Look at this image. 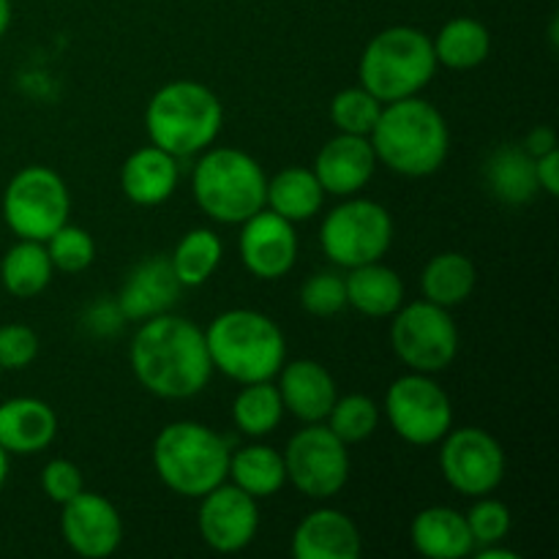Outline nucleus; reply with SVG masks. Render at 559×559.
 I'll return each instance as SVG.
<instances>
[{
  "instance_id": "34",
  "label": "nucleus",
  "mask_w": 559,
  "mask_h": 559,
  "mask_svg": "<svg viewBox=\"0 0 559 559\" xmlns=\"http://www.w3.org/2000/svg\"><path fill=\"white\" fill-rule=\"evenodd\" d=\"M380 98L371 96V93L360 85L344 87V91H338L331 102V123L336 126L342 134L369 136L377 118H380Z\"/></svg>"
},
{
  "instance_id": "10",
  "label": "nucleus",
  "mask_w": 559,
  "mask_h": 559,
  "mask_svg": "<svg viewBox=\"0 0 559 559\" xmlns=\"http://www.w3.org/2000/svg\"><path fill=\"white\" fill-rule=\"evenodd\" d=\"M391 344L396 358L409 371L440 374L459 355V328L451 309L420 298L402 304V309L393 314Z\"/></svg>"
},
{
  "instance_id": "24",
  "label": "nucleus",
  "mask_w": 559,
  "mask_h": 559,
  "mask_svg": "<svg viewBox=\"0 0 559 559\" xmlns=\"http://www.w3.org/2000/svg\"><path fill=\"white\" fill-rule=\"evenodd\" d=\"M344 289H347V306L371 320L393 317L404 304L402 276L393 267L382 265V260L349 267L344 276Z\"/></svg>"
},
{
  "instance_id": "12",
  "label": "nucleus",
  "mask_w": 559,
  "mask_h": 559,
  "mask_svg": "<svg viewBox=\"0 0 559 559\" xmlns=\"http://www.w3.org/2000/svg\"><path fill=\"white\" fill-rule=\"evenodd\" d=\"M287 480L309 500H331L349 480L347 445L322 424H306L284 448Z\"/></svg>"
},
{
  "instance_id": "5",
  "label": "nucleus",
  "mask_w": 559,
  "mask_h": 559,
  "mask_svg": "<svg viewBox=\"0 0 559 559\" xmlns=\"http://www.w3.org/2000/svg\"><path fill=\"white\" fill-rule=\"evenodd\" d=\"M229 456V442L197 420L167 424L153 440V469L158 480L189 500H200L227 480Z\"/></svg>"
},
{
  "instance_id": "18",
  "label": "nucleus",
  "mask_w": 559,
  "mask_h": 559,
  "mask_svg": "<svg viewBox=\"0 0 559 559\" xmlns=\"http://www.w3.org/2000/svg\"><path fill=\"white\" fill-rule=\"evenodd\" d=\"M278 396H282L284 413L298 418L300 424H322L331 413L333 402L338 399L336 380L322 364L311 358L284 360L278 369Z\"/></svg>"
},
{
  "instance_id": "25",
  "label": "nucleus",
  "mask_w": 559,
  "mask_h": 559,
  "mask_svg": "<svg viewBox=\"0 0 559 559\" xmlns=\"http://www.w3.org/2000/svg\"><path fill=\"white\" fill-rule=\"evenodd\" d=\"M484 183L502 205H527L538 194L535 158L522 145H500L484 164Z\"/></svg>"
},
{
  "instance_id": "20",
  "label": "nucleus",
  "mask_w": 559,
  "mask_h": 559,
  "mask_svg": "<svg viewBox=\"0 0 559 559\" xmlns=\"http://www.w3.org/2000/svg\"><path fill=\"white\" fill-rule=\"evenodd\" d=\"M360 549L358 524L336 508H317L304 516L289 546L295 559H358Z\"/></svg>"
},
{
  "instance_id": "13",
  "label": "nucleus",
  "mask_w": 559,
  "mask_h": 559,
  "mask_svg": "<svg viewBox=\"0 0 559 559\" xmlns=\"http://www.w3.org/2000/svg\"><path fill=\"white\" fill-rule=\"evenodd\" d=\"M506 451L500 440L478 426L451 429L440 440V473L464 497L495 495L506 478Z\"/></svg>"
},
{
  "instance_id": "41",
  "label": "nucleus",
  "mask_w": 559,
  "mask_h": 559,
  "mask_svg": "<svg viewBox=\"0 0 559 559\" xmlns=\"http://www.w3.org/2000/svg\"><path fill=\"white\" fill-rule=\"evenodd\" d=\"M535 178H538V189L546 191L549 197L559 194V151L544 153L535 158Z\"/></svg>"
},
{
  "instance_id": "36",
  "label": "nucleus",
  "mask_w": 559,
  "mask_h": 559,
  "mask_svg": "<svg viewBox=\"0 0 559 559\" xmlns=\"http://www.w3.org/2000/svg\"><path fill=\"white\" fill-rule=\"evenodd\" d=\"M464 519H467V527L469 533H473L475 549H480V546L502 544V540L508 538V533H511V524H513L511 511H508L506 502L495 500L491 495L475 497L473 508L464 513Z\"/></svg>"
},
{
  "instance_id": "8",
  "label": "nucleus",
  "mask_w": 559,
  "mask_h": 559,
  "mask_svg": "<svg viewBox=\"0 0 559 559\" xmlns=\"http://www.w3.org/2000/svg\"><path fill=\"white\" fill-rule=\"evenodd\" d=\"M3 222L16 238L47 240L55 229L69 222L71 194L66 180L44 164L22 167L5 183L3 191Z\"/></svg>"
},
{
  "instance_id": "6",
  "label": "nucleus",
  "mask_w": 559,
  "mask_h": 559,
  "mask_svg": "<svg viewBox=\"0 0 559 559\" xmlns=\"http://www.w3.org/2000/svg\"><path fill=\"white\" fill-rule=\"evenodd\" d=\"M267 178L254 156L238 147H207L191 169L194 202L218 224H243L265 207Z\"/></svg>"
},
{
  "instance_id": "4",
  "label": "nucleus",
  "mask_w": 559,
  "mask_h": 559,
  "mask_svg": "<svg viewBox=\"0 0 559 559\" xmlns=\"http://www.w3.org/2000/svg\"><path fill=\"white\" fill-rule=\"evenodd\" d=\"M224 107L216 93L197 80H173L158 87L145 107V129L153 145L175 158L200 156L216 142Z\"/></svg>"
},
{
  "instance_id": "1",
  "label": "nucleus",
  "mask_w": 559,
  "mask_h": 559,
  "mask_svg": "<svg viewBox=\"0 0 559 559\" xmlns=\"http://www.w3.org/2000/svg\"><path fill=\"white\" fill-rule=\"evenodd\" d=\"M129 360L136 382L169 402L194 399L205 391L213 374L205 331L169 311L142 320L131 338Z\"/></svg>"
},
{
  "instance_id": "27",
  "label": "nucleus",
  "mask_w": 559,
  "mask_h": 559,
  "mask_svg": "<svg viewBox=\"0 0 559 559\" xmlns=\"http://www.w3.org/2000/svg\"><path fill=\"white\" fill-rule=\"evenodd\" d=\"M227 478L254 500H267L284 489L287 467H284V456L276 448L251 442V445H243L229 456Z\"/></svg>"
},
{
  "instance_id": "43",
  "label": "nucleus",
  "mask_w": 559,
  "mask_h": 559,
  "mask_svg": "<svg viewBox=\"0 0 559 559\" xmlns=\"http://www.w3.org/2000/svg\"><path fill=\"white\" fill-rule=\"evenodd\" d=\"M473 555H478V559H519L516 551H511V549H502L500 544L480 546V549H475Z\"/></svg>"
},
{
  "instance_id": "44",
  "label": "nucleus",
  "mask_w": 559,
  "mask_h": 559,
  "mask_svg": "<svg viewBox=\"0 0 559 559\" xmlns=\"http://www.w3.org/2000/svg\"><path fill=\"white\" fill-rule=\"evenodd\" d=\"M11 25V0H0V38L5 36Z\"/></svg>"
},
{
  "instance_id": "31",
  "label": "nucleus",
  "mask_w": 559,
  "mask_h": 559,
  "mask_svg": "<svg viewBox=\"0 0 559 559\" xmlns=\"http://www.w3.org/2000/svg\"><path fill=\"white\" fill-rule=\"evenodd\" d=\"M224 257V243L213 229L197 227L178 240L175 251L169 254L175 276L180 287H202L218 271Z\"/></svg>"
},
{
  "instance_id": "22",
  "label": "nucleus",
  "mask_w": 559,
  "mask_h": 559,
  "mask_svg": "<svg viewBox=\"0 0 559 559\" xmlns=\"http://www.w3.org/2000/svg\"><path fill=\"white\" fill-rule=\"evenodd\" d=\"M180 183L178 158L158 145H145L131 153L120 167V189L134 205L153 207L167 202Z\"/></svg>"
},
{
  "instance_id": "32",
  "label": "nucleus",
  "mask_w": 559,
  "mask_h": 559,
  "mask_svg": "<svg viewBox=\"0 0 559 559\" xmlns=\"http://www.w3.org/2000/svg\"><path fill=\"white\" fill-rule=\"evenodd\" d=\"M284 418V404L278 396V388L273 380L249 382L240 388V393L233 402V420L240 429V435L260 440L276 431V426Z\"/></svg>"
},
{
  "instance_id": "15",
  "label": "nucleus",
  "mask_w": 559,
  "mask_h": 559,
  "mask_svg": "<svg viewBox=\"0 0 559 559\" xmlns=\"http://www.w3.org/2000/svg\"><path fill=\"white\" fill-rule=\"evenodd\" d=\"M238 251L240 262L254 278H262V282L284 278L298 262L295 224L273 213L271 207H262L240 224Z\"/></svg>"
},
{
  "instance_id": "19",
  "label": "nucleus",
  "mask_w": 559,
  "mask_h": 559,
  "mask_svg": "<svg viewBox=\"0 0 559 559\" xmlns=\"http://www.w3.org/2000/svg\"><path fill=\"white\" fill-rule=\"evenodd\" d=\"M180 289L183 287L169 265V257L153 254L131 267L115 300L126 320L142 322L173 309L180 298Z\"/></svg>"
},
{
  "instance_id": "23",
  "label": "nucleus",
  "mask_w": 559,
  "mask_h": 559,
  "mask_svg": "<svg viewBox=\"0 0 559 559\" xmlns=\"http://www.w3.org/2000/svg\"><path fill=\"white\" fill-rule=\"evenodd\" d=\"M409 538H413L415 551L429 559H462L473 555L475 549L464 513L448 506H431L415 513L409 524Z\"/></svg>"
},
{
  "instance_id": "38",
  "label": "nucleus",
  "mask_w": 559,
  "mask_h": 559,
  "mask_svg": "<svg viewBox=\"0 0 559 559\" xmlns=\"http://www.w3.org/2000/svg\"><path fill=\"white\" fill-rule=\"evenodd\" d=\"M38 355V336L33 328L11 322L0 325V369L20 371L36 360Z\"/></svg>"
},
{
  "instance_id": "9",
  "label": "nucleus",
  "mask_w": 559,
  "mask_h": 559,
  "mask_svg": "<svg viewBox=\"0 0 559 559\" xmlns=\"http://www.w3.org/2000/svg\"><path fill=\"white\" fill-rule=\"evenodd\" d=\"M320 243L328 260L344 271L369 265L391 249L393 218L380 202L353 194L322 218Z\"/></svg>"
},
{
  "instance_id": "17",
  "label": "nucleus",
  "mask_w": 559,
  "mask_h": 559,
  "mask_svg": "<svg viewBox=\"0 0 559 559\" xmlns=\"http://www.w3.org/2000/svg\"><path fill=\"white\" fill-rule=\"evenodd\" d=\"M314 175L320 180L322 191L333 197H353L369 186L374 178L377 156L369 136L342 134L338 131L333 140L320 147L314 158Z\"/></svg>"
},
{
  "instance_id": "42",
  "label": "nucleus",
  "mask_w": 559,
  "mask_h": 559,
  "mask_svg": "<svg viewBox=\"0 0 559 559\" xmlns=\"http://www.w3.org/2000/svg\"><path fill=\"white\" fill-rule=\"evenodd\" d=\"M522 147H524V151H527L533 158L544 156V153H549V151H555V147H557V134H555V129H551V126H535V129L530 131L527 136H524Z\"/></svg>"
},
{
  "instance_id": "30",
  "label": "nucleus",
  "mask_w": 559,
  "mask_h": 559,
  "mask_svg": "<svg viewBox=\"0 0 559 559\" xmlns=\"http://www.w3.org/2000/svg\"><path fill=\"white\" fill-rule=\"evenodd\" d=\"M52 260L41 240H16L0 260V282L14 298H36L52 282Z\"/></svg>"
},
{
  "instance_id": "16",
  "label": "nucleus",
  "mask_w": 559,
  "mask_h": 559,
  "mask_svg": "<svg viewBox=\"0 0 559 559\" xmlns=\"http://www.w3.org/2000/svg\"><path fill=\"white\" fill-rule=\"evenodd\" d=\"M60 513V533L66 546L85 559H107L123 540V519L104 495L82 489Z\"/></svg>"
},
{
  "instance_id": "39",
  "label": "nucleus",
  "mask_w": 559,
  "mask_h": 559,
  "mask_svg": "<svg viewBox=\"0 0 559 559\" xmlns=\"http://www.w3.org/2000/svg\"><path fill=\"white\" fill-rule=\"evenodd\" d=\"M41 489L47 495V500H52L55 506H66V502L74 500L85 489V480H82L80 467L74 462H69V459H52L41 469Z\"/></svg>"
},
{
  "instance_id": "35",
  "label": "nucleus",
  "mask_w": 559,
  "mask_h": 559,
  "mask_svg": "<svg viewBox=\"0 0 559 559\" xmlns=\"http://www.w3.org/2000/svg\"><path fill=\"white\" fill-rule=\"evenodd\" d=\"M44 246H47L52 267L60 273H82L96 260V240H93V235L69 222L60 229H55L44 240Z\"/></svg>"
},
{
  "instance_id": "40",
  "label": "nucleus",
  "mask_w": 559,
  "mask_h": 559,
  "mask_svg": "<svg viewBox=\"0 0 559 559\" xmlns=\"http://www.w3.org/2000/svg\"><path fill=\"white\" fill-rule=\"evenodd\" d=\"M126 322L123 311L118 309V300H98L91 309L85 311V328L93 333V336H112V333L120 331V325Z\"/></svg>"
},
{
  "instance_id": "29",
  "label": "nucleus",
  "mask_w": 559,
  "mask_h": 559,
  "mask_svg": "<svg viewBox=\"0 0 559 559\" xmlns=\"http://www.w3.org/2000/svg\"><path fill=\"white\" fill-rule=\"evenodd\" d=\"M437 66H445L453 71H469L486 63L491 52V33L484 22L473 20V16H456V20L445 22L435 38Z\"/></svg>"
},
{
  "instance_id": "21",
  "label": "nucleus",
  "mask_w": 559,
  "mask_h": 559,
  "mask_svg": "<svg viewBox=\"0 0 559 559\" xmlns=\"http://www.w3.org/2000/svg\"><path fill=\"white\" fill-rule=\"evenodd\" d=\"M58 437V415L47 402L16 396L0 404V448L9 456H33L47 451Z\"/></svg>"
},
{
  "instance_id": "3",
  "label": "nucleus",
  "mask_w": 559,
  "mask_h": 559,
  "mask_svg": "<svg viewBox=\"0 0 559 559\" xmlns=\"http://www.w3.org/2000/svg\"><path fill=\"white\" fill-rule=\"evenodd\" d=\"M213 371L238 385L273 380L287 360V338L276 320L257 309L222 311L205 331Z\"/></svg>"
},
{
  "instance_id": "33",
  "label": "nucleus",
  "mask_w": 559,
  "mask_h": 559,
  "mask_svg": "<svg viewBox=\"0 0 559 559\" xmlns=\"http://www.w3.org/2000/svg\"><path fill=\"white\" fill-rule=\"evenodd\" d=\"M380 404L364 393H349V396H338L333 402L331 413H328V429L344 442V445H355V442L369 440L380 426Z\"/></svg>"
},
{
  "instance_id": "7",
  "label": "nucleus",
  "mask_w": 559,
  "mask_h": 559,
  "mask_svg": "<svg viewBox=\"0 0 559 559\" xmlns=\"http://www.w3.org/2000/svg\"><path fill=\"white\" fill-rule=\"evenodd\" d=\"M437 58L431 38L420 27L393 25L366 44L358 63L360 87L382 104L418 96L435 80Z\"/></svg>"
},
{
  "instance_id": "14",
  "label": "nucleus",
  "mask_w": 559,
  "mask_h": 559,
  "mask_svg": "<svg viewBox=\"0 0 559 559\" xmlns=\"http://www.w3.org/2000/svg\"><path fill=\"white\" fill-rule=\"evenodd\" d=\"M197 530L213 551L238 555L246 546L254 544L257 530H260V508L254 497L224 480L205 497H200Z\"/></svg>"
},
{
  "instance_id": "28",
  "label": "nucleus",
  "mask_w": 559,
  "mask_h": 559,
  "mask_svg": "<svg viewBox=\"0 0 559 559\" xmlns=\"http://www.w3.org/2000/svg\"><path fill=\"white\" fill-rule=\"evenodd\" d=\"M478 284V271L473 260L462 251H442L426 262L420 273V293L426 300L442 306V309H456L473 295Z\"/></svg>"
},
{
  "instance_id": "2",
  "label": "nucleus",
  "mask_w": 559,
  "mask_h": 559,
  "mask_svg": "<svg viewBox=\"0 0 559 559\" xmlns=\"http://www.w3.org/2000/svg\"><path fill=\"white\" fill-rule=\"evenodd\" d=\"M377 164L404 178H426L445 164L451 153V129L435 104L420 96L382 104L369 134Z\"/></svg>"
},
{
  "instance_id": "37",
  "label": "nucleus",
  "mask_w": 559,
  "mask_h": 559,
  "mask_svg": "<svg viewBox=\"0 0 559 559\" xmlns=\"http://www.w3.org/2000/svg\"><path fill=\"white\" fill-rule=\"evenodd\" d=\"M300 306L311 317H336L338 311L347 309V289H344V276L333 271L314 273L300 287Z\"/></svg>"
},
{
  "instance_id": "26",
  "label": "nucleus",
  "mask_w": 559,
  "mask_h": 559,
  "mask_svg": "<svg viewBox=\"0 0 559 559\" xmlns=\"http://www.w3.org/2000/svg\"><path fill=\"white\" fill-rule=\"evenodd\" d=\"M325 202L320 180L309 167H284L273 178H267L265 207L284 216L287 222H309L320 213Z\"/></svg>"
},
{
  "instance_id": "45",
  "label": "nucleus",
  "mask_w": 559,
  "mask_h": 559,
  "mask_svg": "<svg viewBox=\"0 0 559 559\" xmlns=\"http://www.w3.org/2000/svg\"><path fill=\"white\" fill-rule=\"evenodd\" d=\"M5 478H9V453L0 448V489H3Z\"/></svg>"
},
{
  "instance_id": "11",
  "label": "nucleus",
  "mask_w": 559,
  "mask_h": 559,
  "mask_svg": "<svg viewBox=\"0 0 559 559\" xmlns=\"http://www.w3.org/2000/svg\"><path fill=\"white\" fill-rule=\"evenodd\" d=\"M385 418L396 437L409 445H437L453 429V404L431 374L409 371L388 388Z\"/></svg>"
}]
</instances>
